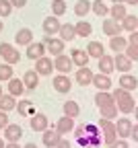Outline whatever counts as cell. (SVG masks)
Listing matches in <instances>:
<instances>
[{
  "label": "cell",
  "mask_w": 138,
  "mask_h": 148,
  "mask_svg": "<svg viewBox=\"0 0 138 148\" xmlns=\"http://www.w3.org/2000/svg\"><path fill=\"white\" fill-rule=\"evenodd\" d=\"M6 90L10 92V95H14V97H23L25 95V84H23V78H10L8 82H6Z\"/></svg>",
  "instance_id": "cell-17"
},
{
  "label": "cell",
  "mask_w": 138,
  "mask_h": 148,
  "mask_svg": "<svg viewBox=\"0 0 138 148\" xmlns=\"http://www.w3.org/2000/svg\"><path fill=\"white\" fill-rule=\"evenodd\" d=\"M76 138L78 136H85V123H81V125H74V132H72Z\"/></svg>",
  "instance_id": "cell-44"
},
{
  "label": "cell",
  "mask_w": 138,
  "mask_h": 148,
  "mask_svg": "<svg viewBox=\"0 0 138 148\" xmlns=\"http://www.w3.org/2000/svg\"><path fill=\"white\" fill-rule=\"evenodd\" d=\"M70 58H72V62H74V66H78V68H81V66H87L89 64V53H87V49H72L70 51Z\"/></svg>",
  "instance_id": "cell-24"
},
{
  "label": "cell",
  "mask_w": 138,
  "mask_h": 148,
  "mask_svg": "<svg viewBox=\"0 0 138 148\" xmlns=\"http://www.w3.org/2000/svg\"><path fill=\"white\" fill-rule=\"evenodd\" d=\"M126 14H128V8H126V4H124V2H115V4H111V6H109V16H111V18H115V21H122Z\"/></svg>",
  "instance_id": "cell-30"
},
{
  "label": "cell",
  "mask_w": 138,
  "mask_h": 148,
  "mask_svg": "<svg viewBox=\"0 0 138 148\" xmlns=\"http://www.w3.org/2000/svg\"><path fill=\"white\" fill-rule=\"evenodd\" d=\"M4 95V92H2V84H0V97H2Z\"/></svg>",
  "instance_id": "cell-56"
},
{
  "label": "cell",
  "mask_w": 138,
  "mask_h": 148,
  "mask_svg": "<svg viewBox=\"0 0 138 148\" xmlns=\"http://www.w3.org/2000/svg\"><path fill=\"white\" fill-rule=\"evenodd\" d=\"M115 132H117V138H130L132 119H128V117H117V119H115Z\"/></svg>",
  "instance_id": "cell-13"
},
{
  "label": "cell",
  "mask_w": 138,
  "mask_h": 148,
  "mask_svg": "<svg viewBox=\"0 0 138 148\" xmlns=\"http://www.w3.org/2000/svg\"><path fill=\"white\" fill-rule=\"evenodd\" d=\"M54 70H58V72H62V74H70V70L74 68V62H72V58H70V53L66 56V53H58V56H54Z\"/></svg>",
  "instance_id": "cell-4"
},
{
  "label": "cell",
  "mask_w": 138,
  "mask_h": 148,
  "mask_svg": "<svg viewBox=\"0 0 138 148\" xmlns=\"http://www.w3.org/2000/svg\"><path fill=\"white\" fill-rule=\"evenodd\" d=\"M74 117H68V115H62L60 119L56 121V130H58V134L60 136H68L74 132Z\"/></svg>",
  "instance_id": "cell-8"
},
{
  "label": "cell",
  "mask_w": 138,
  "mask_h": 148,
  "mask_svg": "<svg viewBox=\"0 0 138 148\" xmlns=\"http://www.w3.org/2000/svg\"><path fill=\"white\" fill-rule=\"evenodd\" d=\"M35 72L39 74V76H50V74L54 72V60L46 58V56L37 58L35 60Z\"/></svg>",
  "instance_id": "cell-6"
},
{
  "label": "cell",
  "mask_w": 138,
  "mask_h": 148,
  "mask_svg": "<svg viewBox=\"0 0 138 148\" xmlns=\"http://www.w3.org/2000/svg\"><path fill=\"white\" fill-rule=\"evenodd\" d=\"M99 113H101V117H105V119H113V121H115L117 113H120V109H117V105L113 103V105L101 107V109H99Z\"/></svg>",
  "instance_id": "cell-36"
},
{
  "label": "cell",
  "mask_w": 138,
  "mask_h": 148,
  "mask_svg": "<svg viewBox=\"0 0 138 148\" xmlns=\"http://www.w3.org/2000/svg\"><path fill=\"white\" fill-rule=\"evenodd\" d=\"M56 148H72V144H70L66 138H62L60 142H58V146H56Z\"/></svg>",
  "instance_id": "cell-48"
},
{
  "label": "cell",
  "mask_w": 138,
  "mask_h": 148,
  "mask_svg": "<svg viewBox=\"0 0 138 148\" xmlns=\"http://www.w3.org/2000/svg\"><path fill=\"white\" fill-rule=\"evenodd\" d=\"M111 95H113V99H115V105H117V109H120V113L128 115V113H132V111H134L136 103H134V97H132L130 90L117 86L115 92H111Z\"/></svg>",
  "instance_id": "cell-1"
},
{
  "label": "cell",
  "mask_w": 138,
  "mask_h": 148,
  "mask_svg": "<svg viewBox=\"0 0 138 148\" xmlns=\"http://www.w3.org/2000/svg\"><path fill=\"white\" fill-rule=\"evenodd\" d=\"M87 53H89L91 60H99L101 56L105 53V45H103L101 41H91V43L87 45Z\"/></svg>",
  "instance_id": "cell-25"
},
{
  "label": "cell",
  "mask_w": 138,
  "mask_h": 148,
  "mask_svg": "<svg viewBox=\"0 0 138 148\" xmlns=\"http://www.w3.org/2000/svg\"><path fill=\"white\" fill-rule=\"evenodd\" d=\"M2 29H4V23H2V18H0V33H2Z\"/></svg>",
  "instance_id": "cell-54"
},
{
  "label": "cell",
  "mask_w": 138,
  "mask_h": 148,
  "mask_svg": "<svg viewBox=\"0 0 138 148\" xmlns=\"http://www.w3.org/2000/svg\"><path fill=\"white\" fill-rule=\"evenodd\" d=\"M74 29H76V37H91V33H93V25L89 21H85V18H81L74 25Z\"/></svg>",
  "instance_id": "cell-31"
},
{
  "label": "cell",
  "mask_w": 138,
  "mask_h": 148,
  "mask_svg": "<svg viewBox=\"0 0 138 148\" xmlns=\"http://www.w3.org/2000/svg\"><path fill=\"white\" fill-rule=\"evenodd\" d=\"M0 109L2 111H14L17 109V97L14 95H10V92H4L2 97H0Z\"/></svg>",
  "instance_id": "cell-29"
},
{
  "label": "cell",
  "mask_w": 138,
  "mask_h": 148,
  "mask_svg": "<svg viewBox=\"0 0 138 148\" xmlns=\"http://www.w3.org/2000/svg\"><path fill=\"white\" fill-rule=\"evenodd\" d=\"M12 76H14V72H12V64L2 62V64H0V82H8Z\"/></svg>",
  "instance_id": "cell-37"
},
{
  "label": "cell",
  "mask_w": 138,
  "mask_h": 148,
  "mask_svg": "<svg viewBox=\"0 0 138 148\" xmlns=\"http://www.w3.org/2000/svg\"><path fill=\"white\" fill-rule=\"evenodd\" d=\"M4 148H21V146H19V142H6Z\"/></svg>",
  "instance_id": "cell-49"
},
{
  "label": "cell",
  "mask_w": 138,
  "mask_h": 148,
  "mask_svg": "<svg viewBox=\"0 0 138 148\" xmlns=\"http://www.w3.org/2000/svg\"><path fill=\"white\" fill-rule=\"evenodd\" d=\"M122 23L120 21H115V18L111 16H105V21H103V33L107 37H113V35H122Z\"/></svg>",
  "instance_id": "cell-11"
},
{
  "label": "cell",
  "mask_w": 138,
  "mask_h": 148,
  "mask_svg": "<svg viewBox=\"0 0 138 148\" xmlns=\"http://www.w3.org/2000/svg\"><path fill=\"white\" fill-rule=\"evenodd\" d=\"M17 113L19 115H23V117H31V115H35V107H33V103L29 101V99H21V101H17Z\"/></svg>",
  "instance_id": "cell-20"
},
{
  "label": "cell",
  "mask_w": 138,
  "mask_h": 148,
  "mask_svg": "<svg viewBox=\"0 0 138 148\" xmlns=\"http://www.w3.org/2000/svg\"><path fill=\"white\" fill-rule=\"evenodd\" d=\"M132 113H134V119H136V121H138V105H136V107H134V111H132Z\"/></svg>",
  "instance_id": "cell-51"
},
{
  "label": "cell",
  "mask_w": 138,
  "mask_h": 148,
  "mask_svg": "<svg viewBox=\"0 0 138 148\" xmlns=\"http://www.w3.org/2000/svg\"><path fill=\"white\" fill-rule=\"evenodd\" d=\"M33 41V31L29 27H23V29H19L17 35H14V43L17 45H29Z\"/></svg>",
  "instance_id": "cell-22"
},
{
  "label": "cell",
  "mask_w": 138,
  "mask_h": 148,
  "mask_svg": "<svg viewBox=\"0 0 138 148\" xmlns=\"http://www.w3.org/2000/svg\"><path fill=\"white\" fill-rule=\"evenodd\" d=\"M97 90H111V86H113V82H111V76L109 74H103V72H99V74H93V82H91Z\"/></svg>",
  "instance_id": "cell-9"
},
{
  "label": "cell",
  "mask_w": 138,
  "mask_h": 148,
  "mask_svg": "<svg viewBox=\"0 0 138 148\" xmlns=\"http://www.w3.org/2000/svg\"><path fill=\"white\" fill-rule=\"evenodd\" d=\"M52 14H56V16L66 14V0H54L52 2Z\"/></svg>",
  "instance_id": "cell-38"
},
{
  "label": "cell",
  "mask_w": 138,
  "mask_h": 148,
  "mask_svg": "<svg viewBox=\"0 0 138 148\" xmlns=\"http://www.w3.org/2000/svg\"><path fill=\"white\" fill-rule=\"evenodd\" d=\"M12 12V4H10V0H0V18H4Z\"/></svg>",
  "instance_id": "cell-39"
},
{
  "label": "cell",
  "mask_w": 138,
  "mask_h": 148,
  "mask_svg": "<svg viewBox=\"0 0 138 148\" xmlns=\"http://www.w3.org/2000/svg\"><path fill=\"white\" fill-rule=\"evenodd\" d=\"M43 43H46V51H50V56L64 53V47H66V41H62L60 37H56V35H46Z\"/></svg>",
  "instance_id": "cell-3"
},
{
  "label": "cell",
  "mask_w": 138,
  "mask_h": 148,
  "mask_svg": "<svg viewBox=\"0 0 138 148\" xmlns=\"http://www.w3.org/2000/svg\"><path fill=\"white\" fill-rule=\"evenodd\" d=\"M113 66L117 72H130L132 70V60L128 58V56L122 51V53H115V58H113Z\"/></svg>",
  "instance_id": "cell-18"
},
{
  "label": "cell",
  "mask_w": 138,
  "mask_h": 148,
  "mask_svg": "<svg viewBox=\"0 0 138 148\" xmlns=\"http://www.w3.org/2000/svg\"><path fill=\"white\" fill-rule=\"evenodd\" d=\"M89 12H91V2L89 0H78V2L74 4V14L78 18H85Z\"/></svg>",
  "instance_id": "cell-34"
},
{
  "label": "cell",
  "mask_w": 138,
  "mask_h": 148,
  "mask_svg": "<svg viewBox=\"0 0 138 148\" xmlns=\"http://www.w3.org/2000/svg\"><path fill=\"white\" fill-rule=\"evenodd\" d=\"M109 148H130L128 146V138H117L113 144H109Z\"/></svg>",
  "instance_id": "cell-42"
},
{
  "label": "cell",
  "mask_w": 138,
  "mask_h": 148,
  "mask_svg": "<svg viewBox=\"0 0 138 148\" xmlns=\"http://www.w3.org/2000/svg\"><path fill=\"white\" fill-rule=\"evenodd\" d=\"M6 146V140H2V138H0V148H4Z\"/></svg>",
  "instance_id": "cell-53"
},
{
  "label": "cell",
  "mask_w": 138,
  "mask_h": 148,
  "mask_svg": "<svg viewBox=\"0 0 138 148\" xmlns=\"http://www.w3.org/2000/svg\"><path fill=\"white\" fill-rule=\"evenodd\" d=\"M0 60H4L6 64H19L21 62V53L12 43H0Z\"/></svg>",
  "instance_id": "cell-2"
},
{
  "label": "cell",
  "mask_w": 138,
  "mask_h": 148,
  "mask_svg": "<svg viewBox=\"0 0 138 148\" xmlns=\"http://www.w3.org/2000/svg\"><path fill=\"white\" fill-rule=\"evenodd\" d=\"M58 37H60L62 41H72L74 37H76V29H74V25H70V23H64V25H60V31H58Z\"/></svg>",
  "instance_id": "cell-26"
},
{
  "label": "cell",
  "mask_w": 138,
  "mask_h": 148,
  "mask_svg": "<svg viewBox=\"0 0 138 148\" xmlns=\"http://www.w3.org/2000/svg\"><path fill=\"white\" fill-rule=\"evenodd\" d=\"M120 23H122V29H124V31L132 33V31H136V29H138V16H134V14H130V12H128Z\"/></svg>",
  "instance_id": "cell-32"
},
{
  "label": "cell",
  "mask_w": 138,
  "mask_h": 148,
  "mask_svg": "<svg viewBox=\"0 0 138 148\" xmlns=\"http://www.w3.org/2000/svg\"><path fill=\"white\" fill-rule=\"evenodd\" d=\"M130 138H132L134 142H138V121H136V123H132V132H130Z\"/></svg>",
  "instance_id": "cell-45"
},
{
  "label": "cell",
  "mask_w": 138,
  "mask_h": 148,
  "mask_svg": "<svg viewBox=\"0 0 138 148\" xmlns=\"http://www.w3.org/2000/svg\"><path fill=\"white\" fill-rule=\"evenodd\" d=\"M23 138V127L19 123H8L4 127V140L6 142H19Z\"/></svg>",
  "instance_id": "cell-14"
},
{
  "label": "cell",
  "mask_w": 138,
  "mask_h": 148,
  "mask_svg": "<svg viewBox=\"0 0 138 148\" xmlns=\"http://www.w3.org/2000/svg\"><path fill=\"white\" fill-rule=\"evenodd\" d=\"M128 43H134V45H138V29L130 33V37H128Z\"/></svg>",
  "instance_id": "cell-47"
},
{
  "label": "cell",
  "mask_w": 138,
  "mask_h": 148,
  "mask_svg": "<svg viewBox=\"0 0 138 148\" xmlns=\"http://www.w3.org/2000/svg\"><path fill=\"white\" fill-rule=\"evenodd\" d=\"M91 12L105 18V16H109V6L103 2V0H95V2H91Z\"/></svg>",
  "instance_id": "cell-33"
},
{
  "label": "cell",
  "mask_w": 138,
  "mask_h": 148,
  "mask_svg": "<svg viewBox=\"0 0 138 148\" xmlns=\"http://www.w3.org/2000/svg\"><path fill=\"white\" fill-rule=\"evenodd\" d=\"M93 101H95V105L99 107V109H101V107H107V105H113V103H115V99H113V95H111L109 90H97Z\"/></svg>",
  "instance_id": "cell-19"
},
{
  "label": "cell",
  "mask_w": 138,
  "mask_h": 148,
  "mask_svg": "<svg viewBox=\"0 0 138 148\" xmlns=\"http://www.w3.org/2000/svg\"><path fill=\"white\" fill-rule=\"evenodd\" d=\"M23 84H25L27 90H35V88H37V84H39V74L35 72V68H33V70H27V72L23 74Z\"/></svg>",
  "instance_id": "cell-23"
},
{
  "label": "cell",
  "mask_w": 138,
  "mask_h": 148,
  "mask_svg": "<svg viewBox=\"0 0 138 148\" xmlns=\"http://www.w3.org/2000/svg\"><path fill=\"white\" fill-rule=\"evenodd\" d=\"M97 66H99V72H103V74H111V72L115 70L113 58H111V56H107V53H103L101 58L97 60Z\"/></svg>",
  "instance_id": "cell-28"
},
{
  "label": "cell",
  "mask_w": 138,
  "mask_h": 148,
  "mask_svg": "<svg viewBox=\"0 0 138 148\" xmlns=\"http://www.w3.org/2000/svg\"><path fill=\"white\" fill-rule=\"evenodd\" d=\"M60 16H56V14H50L43 18V33L46 35H58V31H60Z\"/></svg>",
  "instance_id": "cell-10"
},
{
  "label": "cell",
  "mask_w": 138,
  "mask_h": 148,
  "mask_svg": "<svg viewBox=\"0 0 138 148\" xmlns=\"http://www.w3.org/2000/svg\"><path fill=\"white\" fill-rule=\"evenodd\" d=\"M10 121H8V113H6V111H2V109H0V130H4L6 125H8Z\"/></svg>",
  "instance_id": "cell-43"
},
{
  "label": "cell",
  "mask_w": 138,
  "mask_h": 148,
  "mask_svg": "<svg viewBox=\"0 0 138 148\" xmlns=\"http://www.w3.org/2000/svg\"><path fill=\"white\" fill-rule=\"evenodd\" d=\"M31 130L33 132H39L41 134L43 130H48L50 127V121H48V115L46 113H35V115H31Z\"/></svg>",
  "instance_id": "cell-15"
},
{
  "label": "cell",
  "mask_w": 138,
  "mask_h": 148,
  "mask_svg": "<svg viewBox=\"0 0 138 148\" xmlns=\"http://www.w3.org/2000/svg\"><path fill=\"white\" fill-rule=\"evenodd\" d=\"M120 86L132 92V90L138 88V78L134 76V74H130V72H122V76H120Z\"/></svg>",
  "instance_id": "cell-21"
},
{
  "label": "cell",
  "mask_w": 138,
  "mask_h": 148,
  "mask_svg": "<svg viewBox=\"0 0 138 148\" xmlns=\"http://www.w3.org/2000/svg\"><path fill=\"white\" fill-rule=\"evenodd\" d=\"M62 138H64V136L58 134L56 127H48V130H43V132H41V142H43L46 148H56L58 142H60Z\"/></svg>",
  "instance_id": "cell-5"
},
{
  "label": "cell",
  "mask_w": 138,
  "mask_h": 148,
  "mask_svg": "<svg viewBox=\"0 0 138 148\" xmlns=\"http://www.w3.org/2000/svg\"><path fill=\"white\" fill-rule=\"evenodd\" d=\"M23 148H37V144H33V142H29V144H25Z\"/></svg>",
  "instance_id": "cell-52"
},
{
  "label": "cell",
  "mask_w": 138,
  "mask_h": 148,
  "mask_svg": "<svg viewBox=\"0 0 138 148\" xmlns=\"http://www.w3.org/2000/svg\"><path fill=\"white\" fill-rule=\"evenodd\" d=\"M101 136H103V144H107V146L117 140V132H103Z\"/></svg>",
  "instance_id": "cell-41"
},
{
  "label": "cell",
  "mask_w": 138,
  "mask_h": 148,
  "mask_svg": "<svg viewBox=\"0 0 138 148\" xmlns=\"http://www.w3.org/2000/svg\"><path fill=\"white\" fill-rule=\"evenodd\" d=\"M126 45H128V39H124L122 35L109 37V49H111L113 53H122V51L126 49Z\"/></svg>",
  "instance_id": "cell-27"
},
{
  "label": "cell",
  "mask_w": 138,
  "mask_h": 148,
  "mask_svg": "<svg viewBox=\"0 0 138 148\" xmlns=\"http://www.w3.org/2000/svg\"><path fill=\"white\" fill-rule=\"evenodd\" d=\"M115 2H124V0H111V4H115Z\"/></svg>",
  "instance_id": "cell-55"
},
{
  "label": "cell",
  "mask_w": 138,
  "mask_h": 148,
  "mask_svg": "<svg viewBox=\"0 0 138 148\" xmlns=\"http://www.w3.org/2000/svg\"><path fill=\"white\" fill-rule=\"evenodd\" d=\"M54 88H56V92H62V95H64V92H70V88H72L70 76L58 72V76H54Z\"/></svg>",
  "instance_id": "cell-7"
},
{
  "label": "cell",
  "mask_w": 138,
  "mask_h": 148,
  "mask_svg": "<svg viewBox=\"0 0 138 148\" xmlns=\"http://www.w3.org/2000/svg\"><path fill=\"white\" fill-rule=\"evenodd\" d=\"M74 78H76V82L81 84V86H89V84L93 82V72H91L89 66H81V68L76 70Z\"/></svg>",
  "instance_id": "cell-16"
},
{
  "label": "cell",
  "mask_w": 138,
  "mask_h": 148,
  "mask_svg": "<svg viewBox=\"0 0 138 148\" xmlns=\"http://www.w3.org/2000/svg\"><path fill=\"white\" fill-rule=\"evenodd\" d=\"M124 4H126V6H136L138 0H124Z\"/></svg>",
  "instance_id": "cell-50"
},
{
  "label": "cell",
  "mask_w": 138,
  "mask_h": 148,
  "mask_svg": "<svg viewBox=\"0 0 138 148\" xmlns=\"http://www.w3.org/2000/svg\"><path fill=\"white\" fill-rule=\"evenodd\" d=\"M124 53L128 56V58H130L132 62H136V60H138V45L128 43V45H126V49H124Z\"/></svg>",
  "instance_id": "cell-40"
},
{
  "label": "cell",
  "mask_w": 138,
  "mask_h": 148,
  "mask_svg": "<svg viewBox=\"0 0 138 148\" xmlns=\"http://www.w3.org/2000/svg\"><path fill=\"white\" fill-rule=\"evenodd\" d=\"M62 109H64V115H68V117H74V119L78 117V113H81V105H78L76 101H66Z\"/></svg>",
  "instance_id": "cell-35"
},
{
  "label": "cell",
  "mask_w": 138,
  "mask_h": 148,
  "mask_svg": "<svg viewBox=\"0 0 138 148\" xmlns=\"http://www.w3.org/2000/svg\"><path fill=\"white\" fill-rule=\"evenodd\" d=\"M10 4H12V8H23V6H27V0H10Z\"/></svg>",
  "instance_id": "cell-46"
},
{
  "label": "cell",
  "mask_w": 138,
  "mask_h": 148,
  "mask_svg": "<svg viewBox=\"0 0 138 148\" xmlns=\"http://www.w3.org/2000/svg\"><path fill=\"white\" fill-rule=\"evenodd\" d=\"M25 47H27L25 53H27L29 60H37V58H41V56H46V43L43 41H31Z\"/></svg>",
  "instance_id": "cell-12"
}]
</instances>
